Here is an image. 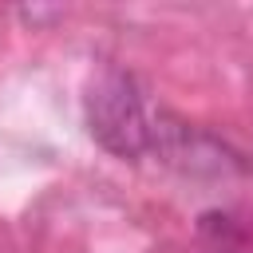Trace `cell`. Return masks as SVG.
<instances>
[{"instance_id":"obj_1","label":"cell","mask_w":253,"mask_h":253,"mask_svg":"<svg viewBox=\"0 0 253 253\" xmlns=\"http://www.w3.org/2000/svg\"><path fill=\"white\" fill-rule=\"evenodd\" d=\"M83 119L91 138L111 150L115 158H142L146 150H158V123L138 79L123 67H99L91 71L83 87Z\"/></svg>"}]
</instances>
